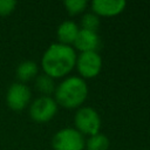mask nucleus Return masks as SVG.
Masks as SVG:
<instances>
[{"label": "nucleus", "instance_id": "obj_1", "mask_svg": "<svg viewBox=\"0 0 150 150\" xmlns=\"http://www.w3.org/2000/svg\"><path fill=\"white\" fill-rule=\"evenodd\" d=\"M76 57L74 47L60 42L52 43L41 59L43 73L53 79L62 77L75 67Z\"/></svg>", "mask_w": 150, "mask_h": 150}, {"label": "nucleus", "instance_id": "obj_11", "mask_svg": "<svg viewBox=\"0 0 150 150\" xmlns=\"http://www.w3.org/2000/svg\"><path fill=\"white\" fill-rule=\"evenodd\" d=\"M38 75V64L33 61H23L16 68V76L21 83L27 82Z\"/></svg>", "mask_w": 150, "mask_h": 150}, {"label": "nucleus", "instance_id": "obj_14", "mask_svg": "<svg viewBox=\"0 0 150 150\" xmlns=\"http://www.w3.org/2000/svg\"><path fill=\"white\" fill-rule=\"evenodd\" d=\"M81 28L96 32L100 27V16L94 12H87L81 16Z\"/></svg>", "mask_w": 150, "mask_h": 150}, {"label": "nucleus", "instance_id": "obj_9", "mask_svg": "<svg viewBox=\"0 0 150 150\" xmlns=\"http://www.w3.org/2000/svg\"><path fill=\"white\" fill-rule=\"evenodd\" d=\"M73 45L80 52H97L101 45V39L97 32L80 28Z\"/></svg>", "mask_w": 150, "mask_h": 150}, {"label": "nucleus", "instance_id": "obj_5", "mask_svg": "<svg viewBox=\"0 0 150 150\" xmlns=\"http://www.w3.org/2000/svg\"><path fill=\"white\" fill-rule=\"evenodd\" d=\"M76 69L82 79H91L102 69V57L98 52H81L76 57Z\"/></svg>", "mask_w": 150, "mask_h": 150}, {"label": "nucleus", "instance_id": "obj_7", "mask_svg": "<svg viewBox=\"0 0 150 150\" xmlns=\"http://www.w3.org/2000/svg\"><path fill=\"white\" fill-rule=\"evenodd\" d=\"M30 90L29 88L23 83H14L9 87L6 100L7 104L11 109L19 111L27 107V104L30 101Z\"/></svg>", "mask_w": 150, "mask_h": 150}, {"label": "nucleus", "instance_id": "obj_12", "mask_svg": "<svg viewBox=\"0 0 150 150\" xmlns=\"http://www.w3.org/2000/svg\"><path fill=\"white\" fill-rule=\"evenodd\" d=\"M35 88L43 94V96H49L55 91V82L54 79L48 76L47 74H40L35 79Z\"/></svg>", "mask_w": 150, "mask_h": 150}, {"label": "nucleus", "instance_id": "obj_6", "mask_svg": "<svg viewBox=\"0 0 150 150\" xmlns=\"http://www.w3.org/2000/svg\"><path fill=\"white\" fill-rule=\"evenodd\" d=\"M57 111V103L50 96H40L33 101L29 108L30 117L38 123L50 121Z\"/></svg>", "mask_w": 150, "mask_h": 150}, {"label": "nucleus", "instance_id": "obj_15", "mask_svg": "<svg viewBox=\"0 0 150 150\" xmlns=\"http://www.w3.org/2000/svg\"><path fill=\"white\" fill-rule=\"evenodd\" d=\"M64 7L67 8L69 14H79L83 12L88 5L87 0H66L63 2Z\"/></svg>", "mask_w": 150, "mask_h": 150}, {"label": "nucleus", "instance_id": "obj_8", "mask_svg": "<svg viewBox=\"0 0 150 150\" xmlns=\"http://www.w3.org/2000/svg\"><path fill=\"white\" fill-rule=\"evenodd\" d=\"M91 11L103 16H114L120 13H122L127 6V1L124 0H93L91 4Z\"/></svg>", "mask_w": 150, "mask_h": 150}, {"label": "nucleus", "instance_id": "obj_3", "mask_svg": "<svg viewBox=\"0 0 150 150\" xmlns=\"http://www.w3.org/2000/svg\"><path fill=\"white\" fill-rule=\"evenodd\" d=\"M75 129L82 135H95L101 129V117L93 107H80L74 116Z\"/></svg>", "mask_w": 150, "mask_h": 150}, {"label": "nucleus", "instance_id": "obj_10", "mask_svg": "<svg viewBox=\"0 0 150 150\" xmlns=\"http://www.w3.org/2000/svg\"><path fill=\"white\" fill-rule=\"evenodd\" d=\"M79 30H80L79 25L75 21H73V20L62 21L56 29V35H57L59 42L70 46V43H74Z\"/></svg>", "mask_w": 150, "mask_h": 150}, {"label": "nucleus", "instance_id": "obj_2", "mask_svg": "<svg viewBox=\"0 0 150 150\" xmlns=\"http://www.w3.org/2000/svg\"><path fill=\"white\" fill-rule=\"evenodd\" d=\"M55 102L64 108L81 107L88 96V84L81 76H68L55 88Z\"/></svg>", "mask_w": 150, "mask_h": 150}, {"label": "nucleus", "instance_id": "obj_16", "mask_svg": "<svg viewBox=\"0 0 150 150\" xmlns=\"http://www.w3.org/2000/svg\"><path fill=\"white\" fill-rule=\"evenodd\" d=\"M16 2L13 0H0V16L8 15L13 12Z\"/></svg>", "mask_w": 150, "mask_h": 150}, {"label": "nucleus", "instance_id": "obj_13", "mask_svg": "<svg viewBox=\"0 0 150 150\" xmlns=\"http://www.w3.org/2000/svg\"><path fill=\"white\" fill-rule=\"evenodd\" d=\"M109 144V138L104 134L97 132L95 135L89 136V138L86 139L84 148L87 150H108Z\"/></svg>", "mask_w": 150, "mask_h": 150}, {"label": "nucleus", "instance_id": "obj_4", "mask_svg": "<svg viewBox=\"0 0 150 150\" xmlns=\"http://www.w3.org/2000/svg\"><path fill=\"white\" fill-rule=\"evenodd\" d=\"M86 139L83 135L75 128L60 129L52 138L54 150H84Z\"/></svg>", "mask_w": 150, "mask_h": 150}, {"label": "nucleus", "instance_id": "obj_17", "mask_svg": "<svg viewBox=\"0 0 150 150\" xmlns=\"http://www.w3.org/2000/svg\"><path fill=\"white\" fill-rule=\"evenodd\" d=\"M142 150H146V149H142Z\"/></svg>", "mask_w": 150, "mask_h": 150}]
</instances>
